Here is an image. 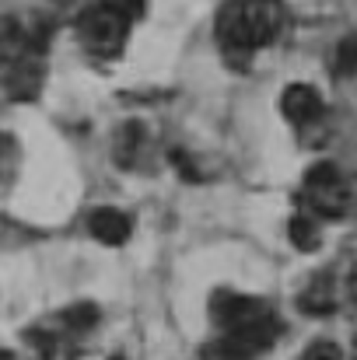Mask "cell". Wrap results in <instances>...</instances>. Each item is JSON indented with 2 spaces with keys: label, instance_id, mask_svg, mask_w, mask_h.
I'll return each instance as SVG.
<instances>
[{
  "label": "cell",
  "instance_id": "cell-1",
  "mask_svg": "<svg viewBox=\"0 0 357 360\" xmlns=\"http://www.w3.org/2000/svg\"><path fill=\"white\" fill-rule=\"evenodd\" d=\"M280 32H284V4L280 0H235L218 18V39L235 56L273 42Z\"/></svg>",
  "mask_w": 357,
  "mask_h": 360
},
{
  "label": "cell",
  "instance_id": "cell-2",
  "mask_svg": "<svg viewBox=\"0 0 357 360\" xmlns=\"http://www.w3.org/2000/svg\"><path fill=\"white\" fill-rule=\"evenodd\" d=\"M126 25H130V18L119 11L116 4H109V0L92 4V7L81 14V21H77L81 46H84L92 56H102V60L119 56V49H123V42H126Z\"/></svg>",
  "mask_w": 357,
  "mask_h": 360
},
{
  "label": "cell",
  "instance_id": "cell-3",
  "mask_svg": "<svg viewBox=\"0 0 357 360\" xmlns=\"http://www.w3.org/2000/svg\"><path fill=\"white\" fill-rule=\"evenodd\" d=\"M305 203L315 217H344L347 207H351V189H347V179L340 175L337 165L322 161V165H312L308 175H305Z\"/></svg>",
  "mask_w": 357,
  "mask_h": 360
},
{
  "label": "cell",
  "instance_id": "cell-4",
  "mask_svg": "<svg viewBox=\"0 0 357 360\" xmlns=\"http://www.w3.org/2000/svg\"><path fill=\"white\" fill-rule=\"evenodd\" d=\"M211 319L221 333H238V329L263 326L273 315L259 297H245V294H235V290H218L214 301H211Z\"/></svg>",
  "mask_w": 357,
  "mask_h": 360
},
{
  "label": "cell",
  "instance_id": "cell-5",
  "mask_svg": "<svg viewBox=\"0 0 357 360\" xmlns=\"http://www.w3.org/2000/svg\"><path fill=\"white\" fill-rule=\"evenodd\" d=\"M277 333H280L277 319H270V322H263V326H252V329L225 333V336H218V340L203 350L200 360H252L277 340Z\"/></svg>",
  "mask_w": 357,
  "mask_h": 360
},
{
  "label": "cell",
  "instance_id": "cell-6",
  "mask_svg": "<svg viewBox=\"0 0 357 360\" xmlns=\"http://www.w3.org/2000/svg\"><path fill=\"white\" fill-rule=\"evenodd\" d=\"M7 98L14 102H28L39 95V84H42V60L25 46V53H18L7 67Z\"/></svg>",
  "mask_w": 357,
  "mask_h": 360
},
{
  "label": "cell",
  "instance_id": "cell-7",
  "mask_svg": "<svg viewBox=\"0 0 357 360\" xmlns=\"http://www.w3.org/2000/svg\"><path fill=\"white\" fill-rule=\"evenodd\" d=\"M280 112H284L287 122L305 126V122H315L322 116V98H319V91L308 88V84H291V88L284 91V98H280Z\"/></svg>",
  "mask_w": 357,
  "mask_h": 360
},
{
  "label": "cell",
  "instance_id": "cell-8",
  "mask_svg": "<svg viewBox=\"0 0 357 360\" xmlns=\"http://www.w3.org/2000/svg\"><path fill=\"white\" fill-rule=\"evenodd\" d=\"M88 228H92L95 238L106 241V245H123V241L130 238V217H126L123 210H113V207L95 210V214L88 217Z\"/></svg>",
  "mask_w": 357,
  "mask_h": 360
},
{
  "label": "cell",
  "instance_id": "cell-9",
  "mask_svg": "<svg viewBox=\"0 0 357 360\" xmlns=\"http://www.w3.org/2000/svg\"><path fill=\"white\" fill-rule=\"evenodd\" d=\"M298 304H301V311H308V315H330V311L337 308V283H333L326 273H319L315 280H308V287L301 290Z\"/></svg>",
  "mask_w": 357,
  "mask_h": 360
},
{
  "label": "cell",
  "instance_id": "cell-10",
  "mask_svg": "<svg viewBox=\"0 0 357 360\" xmlns=\"http://www.w3.org/2000/svg\"><path fill=\"white\" fill-rule=\"evenodd\" d=\"M140 140H144V129H140V122H126V126L119 129V140H116V147H113V158H116L123 168H130V165L137 161Z\"/></svg>",
  "mask_w": 357,
  "mask_h": 360
},
{
  "label": "cell",
  "instance_id": "cell-11",
  "mask_svg": "<svg viewBox=\"0 0 357 360\" xmlns=\"http://www.w3.org/2000/svg\"><path fill=\"white\" fill-rule=\"evenodd\" d=\"M287 238H291V245H298L301 252H312L322 235H319V224H315L312 217H294V221L287 224Z\"/></svg>",
  "mask_w": 357,
  "mask_h": 360
},
{
  "label": "cell",
  "instance_id": "cell-12",
  "mask_svg": "<svg viewBox=\"0 0 357 360\" xmlns=\"http://www.w3.org/2000/svg\"><path fill=\"white\" fill-rule=\"evenodd\" d=\"M60 322H63L70 333H84V329H92V326L99 322V308H95V304H70V308L60 315Z\"/></svg>",
  "mask_w": 357,
  "mask_h": 360
},
{
  "label": "cell",
  "instance_id": "cell-13",
  "mask_svg": "<svg viewBox=\"0 0 357 360\" xmlns=\"http://www.w3.org/2000/svg\"><path fill=\"white\" fill-rule=\"evenodd\" d=\"M333 70L337 74H354L357 70V35H347L337 53H333Z\"/></svg>",
  "mask_w": 357,
  "mask_h": 360
},
{
  "label": "cell",
  "instance_id": "cell-14",
  "mask_svg": "<svg viewBox=\"0 0 357 360\" xmlns=\"http://www.w3.org/2000/svg\"><path fill=\"white\" fill-rule=\"evenodd\" d=\"M301 360H340V347L337 343H312L305 354H301Z\"/></svg>",
  "mask_w": 357,
  "mask_h": 360
},
{
  "label": "cell",
  "instance_id": "cell-15",
  "mask_svg": "<svg viewBox=\"0 0 357 360\" xmlns=\"http://www.w3.org/2000/svg\"><path fill=\"white\" fill-rule=\"evenodd\" d=\"M109 4H116L126 18H137V14L144 11V0H109Z\"/></svg>",
  "mask_w": 357,
  "mask_h": 360
},
{
  "label": "cell",
  "instance_id": "cell-16",
  "mask_svg": "<svg viewBox=\"0 0 357 360\" xmlns=\"http://www.w3.org/2000/svg\"><path fill=\"white\" fill-rule=\"evenodd\" d=\"M347 290H351V301L357 304V266H354V273H351V280H347Z\"/></svg>",
  "mask_w": 357,
  "mask_h": 360
},
{
  "label": "cell",
  "instance_id": "cell-17",
  "mask_svg": "<svg viewBox=\"0 0 357 360\" xmlns=\"http://www.w3.org/2000/svg\"><path fill=\"white\" fill-rule=\"evenodd\" d=\"M354 360H357V336H354Z\"/></svg>",
  "mask_w": 357,
  "mask_h": 360
},
{
  "label": "cell",
  "instance_id": "cell-18",
  "mask_svg": "<svg viewBox=\"0 0 357 360\" xmlns=\"http://www.w3.org/2000/svg\"><path fill=\"white\" fill-rule=\"evenodd\" d=\"M109 360H123V357H109Z\"/></svg>",
  "mask_w": 357,
  "mask_h": 360
}]
</instances>
